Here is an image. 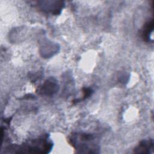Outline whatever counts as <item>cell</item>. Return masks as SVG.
I'll return each instance as SVG.
<instances>
[{
  "instance_id": "cell-1",
  "label": "cell",
  "mask_w": 154,
  "mask_h": 154,
  "mask_svg": "<svg viewBox=\"0 0 154 154\" xmlns=\"http://www.w3.org/2000/svg\"><path fill=\"white\" fill-rule=\"evenodd\" d=\"M96 137L92 134L76 132L71 135L69 142L79 153H97L99 149Z\"/></svg>"
},
{
  "instance_id": "cell-2",
  "label": "cell",
  "mask_w": 154,
  "mask_h": 154,
  "mask_svg": "<svg viewBox=\"0 0 154 154\" xmlns=\"http://www.w3.org/2000/svg\"><path fill=\"white\" fill-rule=\"evenodd\" d=\"M53 147V143L48 135H43L39 138L31 140L19 147L18 152L28 153H49Z\"/></svg>"
},
{
  "instance_id": "cell-3",
  "label": "cell",
  "mask_w": 154,
  "mask_h": 154,
  "mask_svg": "<svg viewBox=\"0 0 154 154\" xmlns=\"http://www.w3.org/2000/svg\"><path fill=\"white\" fill-rule=\"evenodd\" d=\"M58 87L57 80L54 78H50L38 87L37 91L40 95L52 96L58 91Z\"/></svg>"
},
{
  "instance_id": "cell-4",
  "label": "cell",
  "mask_w": 154,
  "mask_h": 154,
  "mask_svg": "<svg viewBox=\"0 0 154 154\" xmlns=\"http://www.w3.org/2000/svg\"><path fill=\"white\" fill-rule=\"evenodd\" d=\"M38 8L42 11L58 14L61 13L64 4L63 1H39Z\"/></svg>"
},
{
  "instance_id": "cell-5",
  "label": "cell",
  "mask_w": 154,
  "mask_h": 154,
  "mask_svg": "<svg viewBox=\"0 0 154 154\" xmlns=\"http://www.w3.org/2000/svg\"><path fill=\"white\" fill-rule=\"evenodd\" d=\"M153 139L144 140L140 141L134 149V152L137 153H150L153 152Z\"/></svg>"
},
{
  "instance_id": "cell-6",
  "label": "cell",
  "mask_w": 154,
  "mask_h": 154,
  "mask_svg": "<svg viewBox=\"0 0 154 154\" xmlns=\"http://www.w3.org/2000/svg\"><path fill=\"white\" fill-rule=\"evenodd\" d=\"M153 28V20L152 19L150 21L146 22L143 27L142 30L141 36L143 40L146 42H150V35L152 33Z\"/></svg>"
},
{
  "instance_id": "cell-7",
  "label": "cell",
  "mask_w": 154,
  "mask_h": 154,
  "mask_svg": "<svg viewBox=\"0 0 154 154\" xmlns=\"http://www.w3.org/2000/svg\"><path fill=\"white\" fill-rule=\"evenodd\" d=\"M92 93H93V90L91 88H83V93L84 94H83L82 97L80 99H76V102H78L79 100H84V99L88 98L92 94Z\"/></svg>"
}]
</instances>
